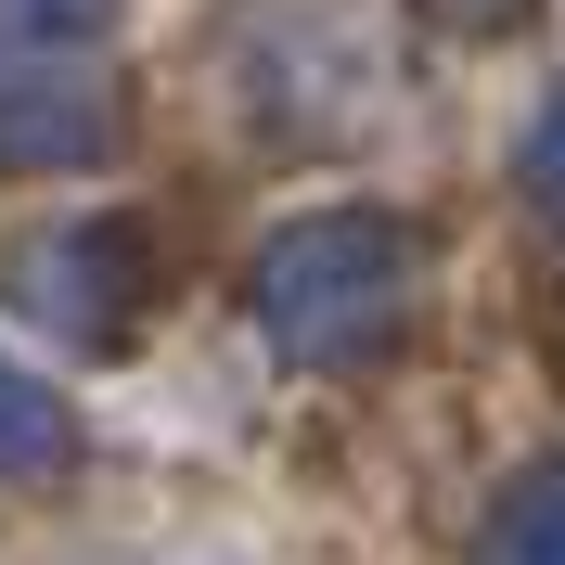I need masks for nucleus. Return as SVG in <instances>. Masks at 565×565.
<instances>
[{"label": "nucleus", "instance_id": "f03ea898", "mask_svg": "<svg viewBox=\"0 0 565 565\" xmlns=\"http://www.w3.org/2000/svg\"><path fill=\"white\" fill-rule=\"evenodd\" d=\"M129 296H141V232L129 218H77V232H52L26 257V309L65 321L77 348H116L129 334Z\"/></svg>", "mask_w": 565, "mask_h": 565}, {"label": "nucleus", "instance_id": "f257e3e1", "mask_svg": "<svg viewBox=\"0 0 565 565\" xmlns=\"http://www.w3.org/2000/svg\"><path fill=\"white\" fill-rule=\"evenodd\" d=\"M398 282H412V232L386 218H296L257 270V321H270L282 360L309 373H348L398 334Z\"/></svg>", "mask_w": 565, "mask_h": 565}, {"label": "nucleus", "instance_id": "6e6552de", "mask_svg": "<svg viewBox=\"0 0 565 565\" xmlns=\"http://www.w3.org/2000/svg\"><path fill=\"white\" fill-rule=\"evenodd\" d=\"M476 13H514V0H476Z\"/></svg>", "mask_w": 565, "mask_h": 565}, {"label": "nucleus", "instance_id": "7ed1b4c3", "mask_svg": "<svg viewBox=\"0 0 565 565\" xmlns=\"http://www.w3.org/2000/svg\"><path fill=\"white\" fill-rule=\"evenodd\" d=\"M116 116L90 104V90H65V77H0V168H77V154H104Z\"/></svg>", "mask_w": 565, "mask_h": 565}, {"label": "nucleus", "instance_id": "20e7f679", "mask_svg": "<svg viewBox=\"0 0 565 565\" xmlns=\"http://www.w3.org/2000/svg\"><path fill=\"white\" fill-rule=\"evenodd\" d=\"M39 462H65V398L0 360V476H39Z\"/></svg>", "mask_w": 565, "mask_h": 565}, {"label": "nucleus", "instance_id": "39448f33", "mask_svg": "<svg viewBox=\"0 0 565 565\" xmlns=\"http://www.w3.org/2000/svg\"><path fill=\"white\" fill-rule=\"evenodd\" d=\"M489 565H565V476H527L489 527Z\"/></svg>", "mask_w": 565, "mask_h": 565}, {"label": "nucleus", "instance_id": "0eeeda50", "mask_svg": "<svg viewBox=\"0 0 565 565\" xmlns=\"http://www.w3.org/2000/svg\"><path fill=\"white\" fill-rule=\"evenodd\" d=\"M104 0H0V39H90Z\"/></svg>", "mask_w": 565, "mask_h": 565}, {"label": "nucleus", "instance_id": "423d86ee", "mask_svg": "<svg viewBox=\"0 0 565 565\" xmlns=\"http://www.w3.org/2000/svg\"><path fill=\"white\" fill-rule=\"evenodd\" d=\"M514 180H527V193H540V218L565 232V90H553V116L527 129V168H514Z\"/></svg>", "mask_w": 565, "mask_h": 565}]
</instances>
